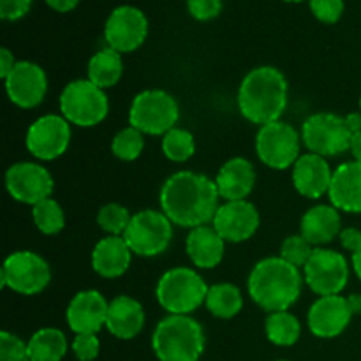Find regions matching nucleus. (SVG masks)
I'll use <instances>...</instances> for the list:
<instances>
[{
  "instance_id": "obj_44",
  "label": "nucleus",
  "mask_w": 361,
  "mask_h": 361,
  "mask_svg": "<svg viewBox=\"0 0 361 361\" xmlns=\"http://www.w3.org/2000/svg\"><path fill=\"white\" fill-rule=\"evenodd\" d=\"M349 150H351L353 155H355V161L361 162V130H360V133H356L355 136H353L351 148H349Z\"/></svg>"
},
{
  "instance_id": "obj_15",
  "label": "nucleus",
  "mask_w": 361,
  "mask_h": 361,
  "mask_svg": "<svg viewBox=\"0 0 361 361\" xmlns=\"http://www.w3.org/2000/svg\"><path fill=\"white\" fill-rule=\"evenodd\" d=\"M71 126L63 116L44 115L35 120L27 133V148L41 161H53L67 150Z\"/></svg>"
},
{
  "instance_id": "obj_48",
  "label": "nucleus",
  "mask_w": 361,
  "mask_h": 361,
  "mask_svg": "<svg viewBox=\"0 0 361 361\" xmlns=\"http://www.w3.org/2000/svg\"><path fill=\"white\" fill-rule=\"evenodd\" d=\"M286 2H303V0H286Z\"/></svg>"
},
{
  "instance_id": "obj_37",
  "label": "nucleus",
  "mask_w": 361,
  "mask_h": 361,
  "mask_svg": "<svg viewBox=\"0 0 361 361\" xmlns=\"http://www.w3.org/2000/svg\"><path fill=\"white\" fill-rule=\"evenodd\" d=\"M310 11L323 23H337L344 13V0H310Z\"/></svg>"
},
{
  "instance_id": "obj_4",
  "label": "nucleus",
  "mask_w": 361,
  "mask_h": 361,
  "mask_svg": "<svg viewBox=\"0 0 361 361\" xmlns=\"http://www.w3.org/2000/svg\"><path fill=\"white\" fill-rule=\"evenodd\" d=\"M152 349L161 361H197L204 351V331L189 316H168L152 335Z\"/></svg>"
},
{
  "instance_id": "obj_32",
  "label": "nucleus",
  "mask_w": 361,
  "mask_h": 361,
  "mask_svg": "<svg viewBox=\"0 0 361 361\" xmlns=\"http://www.w3.org/2000/svg\"><path fill=\"white\" fill-rule=\"evenodd\" d=\"M196 150L194 136L185 129H171L168 134H164L162 140V152L166 157L173 162H185L190 159Z\"/></svg>"
},
{
  "instance_id": "obj_18",
  "label": "nucleus",
  "mask_w": 361,
  "mask_h": 361,
  "mask_svg": "<svg viewBox=\"0 0 361 361\" xmlns=\"http://www.w3.org/2000/svg\"><path fill=\"white\" fill-rule=\"evenodd\" d=\"M353 317L349 300L341 295L321 296L309 310V328L316 337H338Z\"/></svg>"
},
{
  "instance_id": "obj_35",
  "label": "nucleus",
  "mask_w": 361,
  "mask_h": 361,
  "mask_svg": "<svg viewBox=\"0 0 361 361\" xmlns=\"http://www.w3.org/2000/svg\"><path fill=\"white\" fill-rule=\"evenodd\" d=\"M314 249L312 243L309 240L303 238L302 235L289 236V238L284 240L281 247V257L284 261H288L293 267H305L309 263L310 256H312Z\"/></svg>"
},
{
  "instance_id": "obj_16",
  "label": "nucleus",
  "mask_w": 361,
  "mask_h": 361,
  "mask_svg": "<svg viewBox=\"0 0 361 361\" xmlns=\"http://www.w3.org/2000/svg\"><path fill=\"white\" fill-rule=\"evenodd\" d=\"M259 214L249 201H228L219 207L214 217V229L224 242H245L259 228Z\"/></svg>"
},
{
  "instance_id": "obj_39",
  "label": "nucleus",
  "mask_w": 361,
  "mask_h": 361,
  "mask_svg": "<svg viewBox=\"0 0 361 361\" xmlns=\"http://www.w3.org/2000/svg\"><path fill=\"white\" fill-rule=\"evenodd\" d=\"M187 7L194 20L208 21L221 14L222 0H187Z\"/></svg>"
},
{
  "instance_id": "obj_43",
  "label": "nucleus",
  "mask_w": 361,
  "mask_h": 361,
  "mask_svg": "<svg viewBox=\"0 0 361 361\" xmlns=\"http://www.w3.org/2000/svg\"><path fill=\"white\" fill-rule=\"evenodd\" d=\"M78 2H80V0H46V4H48L51 9L59 11V13H67V11L74 9V7L78 6Z\"/></svg>"
},
{
  "instance_id": "obj_11",
  "label": "nucleus",
  "mask_w": 361,
  "mask_h": 361,
  "mask_svg": "<svg viewBox=\"0 0 361 361\" xmlns=\"http://www.w3.org/2000/svg\"><path fill=\"white\" fill-rule=\"evenodd\" d=\"M257 157L271 169H288L300 159V136L289 123L271 122L259 129L256 137Z\"/></svg>"
},
{
  "instance_id": "obj_30",
  "label": "nucleus",
  "mask_w": 361,
  "mask_h": 361,
  "mask_svg": "<svg viewBox=\"0 0 361 361\" xmlns=\"http://www.w3.org/2000/svg\"><path fill=\"white\" fill-rule=\"evenodd\" d=\"M300 331H302L300 321L296 319L293 314H289L288 310L274 312L268 316L267 337L271 344L282 345V348H289V345L298 342Z\"/></svg>"
},
{
  "instance_id": "obj_41",
  "label": "nucleus",
  "mask_w": 361,
  "mask_h": 361,
  "mask_svg": "<svg viewBox=\"0 0 361 361\" xmlns=\"http://www.w3.org/2000/svg\"><path fill=\"white\" fill-rule=\"evenodd\" d=\"M341 242L345 249L355 254L361 247V231L356 228L344 229V231H341Z\"/></svg>"
},
{
  "instance_id": "obj_38",
  "label": "nucleus",
  "mask_w": 361,
  "mask_h": 361,
  "mask_svg": "<svg viewBox=\"0 0 361 361\" xmlns=\"http://www.w3.org/2000/svg\"><path fill=\"white\" fill-rule=\"evenodd\" d=\"M97 334H80L73 341V353L80 361H94L99 356Z\"/></svg>"
},
{
  "instance_id": "obj_50",
  "label": "nucleus",
  "mask_w": 361,
  "mask_h": 361,
  "mask_svg": "<svg viewBox=\"0 0 361 361\" xmlns=\"http://www.w3.org/2000/svg\"><path fill=\"white\" fill-rule=\"evenodd\" d=\"M279 361H288V360H279Z\"/></svg>"
},
{
  "instance_id": "obj_1",
  "label": "nucleus",
  "mask_w": 361,
  "mask_h": 361,
  "mask_svg": "<svg viewBox=\"0 0 361 361\" xmlns=\"http://www.w3.org/2000/svg\"><path fill=\"white\" fill-rule=\"evenodd\" d=\"M219 197L217 185L208 176L178 171L162 185V214L176 226L200 228L214 221L219 210Z\"/></svg>"
},
{
  "instance_id": "obj_46",
  "label": "nucleus",
  "mask_w": 361,
  "mask_h": 361,
  "mask_svg": "<svg viewBox=\"0 0 361 361\" xmlns=\"http://www.w3.org/2000/svg\"><path fill=\"white\" fill-rule=\"evenodd\" d=\"M353 268H355V274L358 275V279L361 281V247L353 254Z\"/></svg>"
},
{
  "instance_id": "obj_31",
  "label": "nucleus",
  "mask_w": 361,
  "mask_h": 361,
  "mask_svg": "<svg viewBox=\"0 0 361 361\" xmlns=\"http://www.w3.org/2000/svg\"><path fill=\"white\" fill-rule=\"evenodd\" d=\"M32 215H34V222L37 229L44 235H56V233L62 231L63 224H66L62 208L51 197L35 204Z\"/></svg>"
},
{
  "instance_id": "obj_7",
  "label": "nucleus",
  "mask_w": 361,
  "mask_h": 361,
  "mask_svg": "<svg viewBox=\"0 0 361 361\" xmlns=\"http://www.w3.org/2000/svg\"><path fill=\"white\" fill-rule=\"evenodd\" d=\"M108 97L104 90L90 80H76L63 88L60 95V111L73 126L94 127L108 115Z\"/></svg>"
},
{
  "instance_id": "obj_20",
  "label": "nucleus",
  "mask_w": 361,
  "mask_h": 361,
  "mask_svg": "<svg viewBox=\"0 0 361 361\" xmlns=\"http://www.w3.org/2000/svg\"><path fill=\"white\" fill-rule=\"evenodd\" d=\"M331 176L334 173H331L330 164L324 161V157L312 152L300 155V159L293 166V183L296 190L310 200H317L330 190Z\"/></svg>"
},
{
  "instance_id": "obj_28",
  "label": "nucleus",
  "mask_w": 361,
  "mask_h": 361,
  "mask_svg": "<svg viewBox=\"0 0 361 361\" xmlns=\"http://www.w3.org/2000/svg\"><path fill=\"white\" fill-rule=\"evenodd\" d=\"M30 361H60L67 353V338L56 328H42L28 341Z\"/></svg>"
},
{
  "instance_id": "obj_6",
  "label": "nucleus",
  "mask_w": 361,
  "mask_h": 361,
  "mask_svg": "<svg viewBox=\"0 0 361 361\" xmlns=\"http://www.w3.org/2000/svg\"><path fill=\"white\" fill-rule=\"evenodd\" d=\"M178 116V102L173 95L164 90H145L134 97L129 123L140 133L159 136L175 129Z\"/></svg>"
},
{
  "instance_id": "obj_14",
  "label": "nucleus",
  "mask_w": 361,
  "mask_h": 361,
  "mask_svg": "<svg viewBox=\"0 0 361 361\" xmlns=\"http://www.w3.org/2000/svg\"><path fill=\"white\" fill-rule=\"evenodd\" d=\"M6 187L16 201L35 207L51 196L53 178L41 164L18 162L7 169Z\"/></svg>"
},
{
  "instance_id": "obj_22",
  "label": "nucleus",
  "mask_w": 361,
  "mask_h": 361,
  "mask_svg": "<svg viewBox=\"0 0 361 361\" xmlns=\"http://www.w3.org/2000/svg\"><path fill=\"white\" fill-rule=\"evenodd\" d=\"M219 196L226 201H243L256 185V173L252 164L243 157H235L226 162L215 178Z\"/></svg>"
},
{
  "instance_id": "obj_9",
  "label": "nucleus",
  "mask_w": 361,
  "mask_h": 361,
  "mask_svg": "<svg viewBox=\"0 0 361 361\" xmlns=\"http://www.w3.org/2000/svg\"><path fill=\"white\" fill-rule=\"evenodd\" d=\"M173 222L166 214L155 210H143L133 215L123 240L133 254L143 257L159 256L169 247L173 236Z\"/></svg>"
},
{
  "instance_id": "obj_27",
  "label": "nucleus",
  "mask_w": 361,
  "mask_h": 361,
  "mask_svg": "<svg viewBox=\"0 0 361 361\" xmlns=\"http://www.w3.org/2000/svg\"><path fill=\"white\" fill-rule=\"evenodd\" d=\"M122 55L113 48H104L95 53L88 62V80L99 88H109L122 78Z\"/></svg>"
},
{
  "instance_id": "obj_13",
  "label": "nucleus",
  "mask_w": 361,
  "mask_h": 361,
  "mask_svg": "<svg viewBox=\"0 0 361 361\" xmlns=\"http://www.w3.org/2000/svg\"><path fill=\"white\" fill-rule=\"evenodd\" d=\"M148 34V20L137 7L120 6L109 14L104 27L108 48L130 53L140 48Z\"/></svg>"
},
{
  "instance_id": "obj_49",
  "label": "nucleus",
  "mask_w": 361,
  "mask_h": 361,
  "mask_svg": "<svg viewBox=\"0 0 361 361\" xmlns=\"http://www.w3.org/2000/svg\"><path fill=\"white\" fill-rule=\"evenodd\" d=\"M360 109H361V99H360Z\"/></svg>"
},
{
  "instance_id": "obj_3",
  "label": "nucleus",
  "mask_w": 361,
  "mask_h": 361,
  "mask_svg": "<svg viewBox=\"0 0 361 361\" xmlns=\"http://www.w3.org/2000/svg\"><path fill=\"white\" fill-rule=\"evenodd\" d=\"M302 291L298 268L282 257H268L254 267L249 277V295L267 312L288 310Z\"/></svg>"
},
{
  "instance_id": "obj_26",
  "label": "nucleus",
  "mask_w": 361,
  "mask_h": 361,
  "mask_svg": "<svg viewBox=\"0 0 361 361\" xmlns=\"http://www.w3.org/2000/svg\"><path fill=\"white\" fill-rule=\"evenodd\" d=\"M302 236L312 245L331 242L341 233V215L334 204H317L302 219Z\"/></svg>"
},
{
  "instance_id": "obj_42",
  "label": "nucleus",
  "mask_w": 361,
  "mask_h": 361,
  "mask_svg": "<svg viewBox=\"0 0 361 361\" xmlns=\"http://www.w3.org/2000/svg\"><path fill=\"white\" fill-rule=\"evenodd\" d=\"M14 66H16V62H14L13 53H11L7 48L0 49V76H2L4 80L13 73Z\"/></svg>"
},
{
  "instance_id": "obj_40",
  "label": "nucleus",
  "mask_w": 361,
  "mask_h": 361,
  "mask_svg": "<svg viewBox=\"0 0 361 361\" xmlns=\"http://www.w3.org/2000/svg\"><path fill=\"white\" fill-rule=\"evenodd\" d=\"M32 6V0H0V16L2 20L14 21L23 18Z\"/></svg>"
},
{
  "instance_id": "obj_8",
  "label": "nucleus",
  "mask_w": 361,
  "mask_h": 361,
  "mask_svg": "<svg viewBox=\"0 0 361 361\" xmlns=\"http://www.w3.org/2000/svg\"><path fill=\"white\" fill-rule=\"evenodd\" d=\"M355 133L349 127L345 116L335 113H317L309 116L303 123L302 140L312 154L321 157H334L351 148Z\"/></svg>"
},
{
  "instance_id": "obj_5",
  "label": "nucleus",
  "mask_w": 361,
  "mask_h": 361,
  "mask_svg": "<svg viewBox=\"0 0 361 361\" xmlns=\"http://www.w3.org/2000/svg\"><path fill=\"white\" fill-rule=\"evenodd\" d=\"M208 286L190 268H173L159 281L155 295L159 303L171 316H187L207 302Z\"/></svg>"
},
{
  "instance_id": "obj_25",
  "label": "nucleus",
  "mask_w": 361,
  "mask_h": 361,
  "mask_svg": "<svg viewBox=\"0 0 361 361\" xmlns=\"http://www.w3.org/2000/svg\"><path fill=\"white\" fill-rule=\"evenodd\" d=\"M187 254L197 268H215L224 256V240L215 231L214 226L194 228L187 236Z\"/></svg>"
},
{
  "instance_id": "obj_10",
  "label": "nucleus",
  "mask_w": 361,
  "mask_h": 361,
  "mask_svg": "<svg viewBox=\"0 0 361 361\" xmlns=\"http://www.w3.org/2000/svg\"><path fill=\"white\" fill-rule=\"evenodd\" d=\"M51 271L39 254L30 250L14 252L4 261L0 271V286L20 295H37L49 284Z\"/></svg>"
},
{
  "instance_id": "obj_19",
  "label": "nucleus",
  "mask_w": 361,
  "mask_h": 361,
  "mask_svg": "<svg viewBox=\"0 0 361 361\" xmlns=\"http://www.w3.org/2000/svg\"><path fill=\"white\" fill-rule=\"evenodd\" d=\"M109 303L99 291H80L67 307V324L76 335L97 334L106 326Z\"/></svg>"
},
{
  "instance_id": "obj_36",
  "label": "nucleus",
  "mask_w": 361,
  "mask_h": 361,
  "mask_svg": "<svg viewBox=\"0 0 361 361\" xmlns=\"http://www.w3.org/2000/svg\"><path fill=\"white\" fill-rule=\"evenodd\" d=\"M0 361H30L28 345L9 331L0 334Z\"/></svg>"
},
{
  "instance_id": "obj_12",
  "label": "nucleus",
  "mask_w": 361,
  "mask_h": 361,
  "mask_svg": "<svg viewBox=\"0 0 361 361\" xmlns=\"http://www.w3.org/2000/svg\"><path fill=\"white\" fill-rule=\"evenodd\" d=\"M305 282L316 295H341L349 281V264L341 252L314 249L309 263L303 267Z\"/></svg>"
},
{
  "instance_id": "obj_33",
  "label": "nucleus",
  "mask_w": 361,
  "mask_h": 361,
  "mask_svg": "<svg viewBox=\"0 0 361 361\" xmlns=\"http://www.w3.org/2000/svg\"><path fill=\"white\" fill-rule=\"evenodd\" d=\"M143 147V133H140L134 127H127V129L120 130L111 143L113 154L118 159H122V161H134V159H137Z\"/></svg>"
},
{
  "instance_id": "obj_17",
  "label": "nucleus",
  "mask_w": 361,
  "mask_h": 361,
  "mask_svg": "<svg viewBox=\"0 0 361 361\" xmlns=\"http://www.w3.org/2000/svg\"><path fill=\"white\" fill-rule=\"evenodd\" d=\"M6 90L11 102L25 109L35 108L48 90L46 73L34 62H16L13 73L6 78Z\"/></svg>"
},
{
  "instance_id": "obj_24",
  "label": "nucleus",
  "mask_w": 361,
  "mask_h": 361,
  "mask_svg": "<svg viewBox=\"0 0 361 361\" xmlns=\"http://www.w3.org/2000/svg\"><path fill=\"white\" fill-rule=\"evenodd\" d=\"M133 250L126 243L123 236L102 238L92 252V267L95 274L104 279L122 277L130 264Z\"/></svg>"
},
{
  "instance_id": "obj_34",
  "label": "nucleus",
  "mask_w": 361,
  "mask_h": 361,
  "mask_svg": "<svg viewBox=\"0 0 361 361\" xmlns=\"http://www.w3.org/2000/svg\"><path fill=\"white\" fill-rule=\"evenodd\" d=\"M133 215H129V210L122 204L109 203L99 210L97 224L99 228L104 229L111 236H120L126 233L127 226H129Z\"/></svg>"
},
{
  "instance_id": "obj_21",
  "label": "nucleus",
  "mask_w": 361,
  "mask_h": 361,
  "mask_svg": "<svg viewBox=\"0 0 361 361\" xmlns=\"http://www.w3.org/2000/svg\"><path fill=\"white\" fill-rule=\"evenodd\" d=\"M328 196L337 210L361 214V162H344L335 169Z\"/></svg>"
},
{
  "instance_id": "obj_29",
  "label": "nucleus",
  "mask_w": 361,
  "mask_h": 361,
  "mask_svg": "<svg viewBox=\"0 0 361 361\" xmlns=\"http://www.w3.org/2000/svg\"><path fill=\"white\" fill-rule=\"evenodd\" d=\"M207 309L219 319H231L242 310V293L233 284H215L208 289Z\"/></svg>"
},
{
  "instance_id": "obj_45",
  "label": "nucleus",
  "mask_w": 361,
  "mask_h": 361,
  "mask_svg": "<svg viewBox=\"0 0 361 361\" xmlns=\"http://www.w3.org/2000/svg\"><path fill=\"white\" fill-rule=\"evenodd\" d=\"M345 120H348L349 127H351L353 133H360L361 130V113H349L348 116H345Z\"/></svg>"
},
{
  "instance_id": "obj_2",
  "label": "nucleus",
  "mask_w": 361,
  "mask_h": 361,
  "mask_svg": "<svg viewBox=\"0 0 361 361\" xmlns=\"http://www.w3.org/2000/svg\"><path fill=\"white\" fill-rule=\"evenodd\" d=\"M288 106V81L275 67H257L243 78L238 90V108L249 122H277Z\"/></svg>"
},
{
  "instance_id": "obj_23",
  "label": "nucleus",
  "mask_w": 361,
  "mask_h": 361,
  "mask_svg": "<svg viewBox=\"0 0 361 361\" xmlns=\"http://www.w3.org/2000/svg\"><path fill=\"white\" fill-rule=\"evenodd\" d=\"M145 312L140 302L130 296H116L108 309L106 328L109 334L122 341H130L137 337L143 330Z\"/></svg>"
},
{
  "instance_id": "obj_47",
  "label": "nucleus",
  "mask_w": 361,
  "mask_h": 361,
  "mask_svg": "<svg viewBox=\"0 0 361 361\" xmlns=\"http://www.w3.org/2000/svg\"><path fill=\"white\" fill-rule=\"evenodd\" d=\"M348 300H349V307H351L353 314H358V312H361V296H358V295H353L351 298H348Z\"/></svg>"
}]
</instances>
